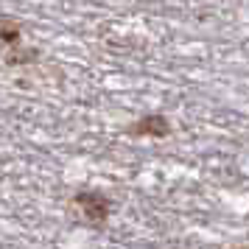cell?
<instances>
[{
    "label": "cell",
    "instance_id": "7a4b0ae2",
    "mask_svg": "<svg viewBox=\"0 0 249 249\" xmlns=\"http://www.w3.org/2000/svg\"><path fill=\"white\" fill-rule=\"evenodd\" d=\"M132 135H146V137H165L168 135V121L162 115H148L143 121H137L135 126H129Z\"/></svg>",
    "mask_w": 249,
    "mask_h": 249
},
{
    "label": "cell",
    "instance_id": "3957f363",
    "mask_svg": "<svg viewBox=\"0 0 249 249\" xmlns=\"http://www.w3.org/2000/svg\"><path fill=\"white\" fill-rule=\"evenodd\" d=\"M241 249H247V247H241Z\"/></svg>",
    "mask_w": 249,
    "mask_h": 249
},
{
    "label": "cell",
    "instance_id": "6da1fadb",
    "mask_svg": "<svg viewBox=\"0 0 249 249\" xmlns=\"http://www.w3.org/2000/svg\"><path fill=\"white\" fill-rule=\"evenodd\" d=\"M73 199H76V207L81 210L84 221H90V224H104V221L109 218V202H107V196H101V193L81 191V193H76Z\"/></svg>",
    "mask_w": 249,
    "mask_h": 249
}]
</instances>
